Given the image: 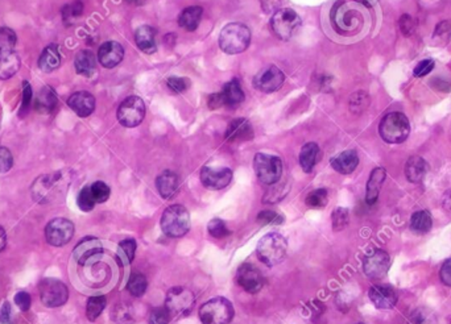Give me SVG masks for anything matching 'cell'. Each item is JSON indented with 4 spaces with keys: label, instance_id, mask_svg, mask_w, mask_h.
Wrapping results in <instances>:
<instances>
[{
    "label": "cell",
    "instance_id": "obj_21",
    "mask_svg": "<svg viewBox=\"0 0 451 324\" xmlns=\"http://www.w3.org/2000/svg\"><path fill=\"white\" fill-rule=\"evenodd\" d=\"M68 105L80 118H87L95 110V98L87 91H78L68 99Z\"/></svg>",
    "mask_w": 451,
    "mask_h": 324
},
{
    "label": "cell",
    "instance_id": "obj_25",
    "mask_svg": "<svg viewBox=\"0 0 451 324\" xmlns=\"http://www.w3.org/2000/svg\"><path fill=\"white\" fill-rule=\"evenodd\" d=\"M330 164L334 171L341 174H351L359 165V155L355 151L350 149L332 157Z\"/></svg>",
    "mask_w": 451,
    "mask_h": 324
},
{
    "label": "cell",
    "instance_id": "obj_40",
    "mask_svg": "<svg viewBox=\"0 0 451 324\" xmlns=\"http://www.w3.org/2000/svg\"><path fill=\"white\" fill-rule=\"evenodd\" d=\"M16 34L7 27H1L0 28V53L3 51H14L15 45H16Z\"/></svg>",
    "mask_w": 451,
    "mask_h": 324
},
{
    "label": "cell",
    "instance_id": "obj_4",
    "mask_svg": "<svg viewBox=\"0 0 451 324\" xmlns=\"http://www.w3.org/2000/svg\"><path fill=\"white\" fill-rule=\"evenodd\" d=\"M379 134L388 144H401L411 134V123L402 112H389L380 121Z\"/></svg>",
    "mask_w": 451,
    "mask_h": 324
},
{
    "label": "cell",
    "instance_id": "obj_34",
    "mask_svg": "<svg viewBox=\"0 0 451 324\" xmlns=\"http://www.w3.org/2000/svg\"><path fill=\"white\" fill-rule=\"evenodd\" d=\"M74 66L80 75L91 77L97 70V60L93 51H81L77 53Z\"/></svg>",
    "mask_w": 451,
    "mask_h": 324
},
{
    "label": "cell",
    "instance_id": "obj_35",
    "mask_svg": "<svg viewBox=\"0 0 451 324\" xmlns=\"http://www.w3.org/2000/svg\"><path fill=\"white\" fill-rule=\"evenodd\" d=\"M409 225H411V229L417 235L428 234L433 225V219H432L430 212L426 210L416 211L411 218Z\"/></svg>",
    "mask_w": 451,
    "mask_h": 324
},
{
    "label": "cell",
    "instance_id": "obj_7",
    "mask_svg": "<svg viewBox=\"0 0 451 324\" xmlns=\"http://www.w3.org/2000/svg\"><path fill=\"white\" fill-rule=\"evenodd\" d=\"M254 169L258 179L264 185L278 184L282 174V161L278 155L258 153L254 158Z\"/></svg>",
    "mask_w": 451,
    "mask_h": 324
},
{
    "label": "cell",
    "instance_id": "obj_5",
    "mask_svg": "<svg viewBox=\"0 0 451 324\" xmlns=\"http://www.w3.org/2000/svg\"><path fill=\"white\" fill-rule=\"evenodd\" d=\"M234 314L232 303L222 297L210 299L199 308L202 324H228L232 321Z\"/></svg>",
    "mask_w": 451,
    "mask_h": 324
},
{
    "label": "cell",
    "instance_id": "obj_48",
    "mask_svg": "<svg viewBox=\"0 0 451 324\" xmlns=\"http://www.w3.org/2000/svg\"><path fill=\"white\" fill-rule=\"evenodd\" d=\"M167 86L174 94H182L189 88L191 81L188 78H182V77H171L167 81Z\"/></svg>",
    "mask_w": 451,
    "mask_h": 324
},
{
    "label": "cell",
    "instance_id": "obj_58",
    "mask_svg": "<svg viewBox=\"0 0 451 324\" xmlns=\"http://www.w3.org/2000/svg\"><path fill=\"white\" fill-rule=\"evenodd\" d=\"M10 306L11 305L8 302H5L1 310H0V323L8 324V322H10V319H11V316H10L11 315V308Z\"/></svg>",
    "mask_w": 451,
    "mask_h": 324
},
{
    "label": "cell",
    "instance_id": "obj_59",
    "mask_svg": "<svg viewBox=\"0 0 451 324\" xmlns=\"http://www.w3.org/2000/svg\"><path fill=\"white\" fill-rule=\"evenodd\" d=\"M5 245H7V235L4 228L0 225V252L5 248Z\"/></svg>",
    "mask_w": 451,
    "mask_h": 324
},
{
    "label": "cell",
    "instance_id": "obj_42",
    "mask_svg": "<svg viewBox=\"0 0 451 324\" xmlns=\"http://www.w3.org/2000/svg\"><path fill=\"white\" fill-rule=\"evenodd\" d=\"M369 105V97L365 91H358L351 95L350 98V110L355 114H359L365 111V108Z\"/></svg>",
    "mask_w": 451,
    "mask_h": 324
},
{
    "label": "cell",
    "instance_id": "obj_54",
    "mask_svg": "<svg viewBox=\"0 0 451 324\" xmlns=\"http://www.w3.org/2000/svg\"><path fill=\"white\" fill-rule=\"evenodd\" d=\"M434 66H435V62H434V60L426 58V60L421 61V62L417 65L416 68H415V70H413V74H415V77H418V78H421V77H425V75H428L429 73H432V70H433Z\"/></svg>",
    "mask_w": 451,
    "mask_h": 324
},
{
    "label": "cell",
    "instance_id": "obj_17",
    "mask_svg": "<svg viewBox=\"0 0 451 324\" xmlns=\"http://www.w3.org/2000/svg\"><path fill=\"white\" fill-rule=\"evenodd\" d=\"M232 171L228 168L205 166L201 171V182L208 190H222L230 185Z\"/></svg>",
    "mask_w": 451,
    "mask_h": 324
},
{
    "label": "cell",
    "instance_id": "obj_12",
    "mask_svg": "<svg viewBox=\"0 0 451 324\" xmlns=\"http://www.w3.org/2000/svg\"><path fill=\"white\" fill-rule=\"evenodd\" d=\"M118 120L125 128H135L145 118V104L139 97L125 98L118 108Z\"/></svg>",
    "mask_w": 451,
    "mask_h": 324
},
{
    "label": "cell",
    "instance_id": "obj_37",
    "mask_svg": "<svg viewBox=\"0 0 451 324\" xmlns=\"http://www.w3.org/2000/svg\"><path fill=\"white\" fill-rule=\"evenodd\" d=\"M136 241L134 239L123 240L118 245V260L122 265H128L132 262L136 252Z\"/></svg>",
    "mask_w": 451,
    "mask_h": 324
},
{
    "label": "cell",
    "instance_id": "obj_20",
    "mask_svg": "<svg viewBox=\"0 0 451 324\" xmlns=\"http://www.w3.org/2000/svg\"><path fill=\"white\" fill-rule=\"evenodd\" d=\"M124 49L117 41H107L101 45L98 51V61L106 68L118 66L123 61Z\"/></svg>",
    "mask_w": 451,
    "mask_h": 324
},
{
    "label": "cell",
    "instance_id": "obj_30",
    "mask_svg": "<svg viewBox=\"0 0 451 324\" xmlns=\"http://www.w3.org/2000/svg\"><path fill=\"white\" fill-rule=\"evenodd\" d=\"M202 15L204 8L201 5H191L180 14L178 25L188 32H194L202 20Z\"/></svg>",
    "mask_w": 451,
    "mask_h": 324
},
{
    "label": "cell",
    "instance_id": "obj_43",
    "mask_svg": "<svg viewBox=\"0 0 451 324\" xmlns=\"http://www.w3.org/2000/svg\"><path fill=\"white\" fill-rule=\"evenodd\" d=\"M32 97H34L32 86L29 85L27 81H24L23 82V102L19 110V118L24 119L28 115V112L31 110V104H32Z\"/></svg>",
    "mask_w": 451,
    "mask_h": 324
},
{
    "label": "cell",
    "instance_id": "obj_61",
    "mask_svg": "<svg viewBox=\"0 0 451 324\" xmlns=\"http://www.w3.org/2000/svg\"><path fill=\"white\" fill-rule=\"evenodd\" d=\"M130 1H140V0H130Z\"/></svg>",
    "mask_w": 451,
    "mask_h": 324
},
{
    "label": "cell",
    "instance_id": "obj_15",
    "mask_svg": "<svg viewBox=\"0 0 451 324\" xmlns=\"http://www.w3.org/2000/svg\"><path fill=\"white\" fill-rule=\"evenodd\" d=\"M391 266V258L389 255L382 251L376 249L371 253H368L363 260V271L365 275L371 279H380L385 274L388 273Z\"/></svg>",
    "mask_w": 451,
    "mask_h": 324
},
{
    "label": "cell",
    "instance_id": "obj_45",
    "mask_svg": "<svg viewBox=\"0 0 451 324\" xmlns=\"http://www.w3.org/2000/svg\"><path fill=\"white\" fill-rule=\"evenodd\" d=\"M112 318L118 324H134V314L132 310L124 305H118L112 311Z\"/></svg>",
    "mask_w": 451,
    "mask_h": 324
},
{
    "label": "cell",
    "instance_id": "obj_50",
    "mask_svg": "<svg viewBox=\"0 0 451 324\" xmlns=\"http://www.w3.org/2000/svg\"><path fill=\"white\" fill-rule=\"evenodd\" d=\"M82 12H84V4L80 0H74L73 3L66 4L62 8V16H64L65 20H68V18H77V17L82 15Z\"/></svg>",
    "mask_w": 451,
    "mask_h": 324
},
{
    "label": "cell",
    "instance_id": "obj_23",
    "mask_svg": "<svg viewBox=\"0 0 451 324\" xmlns=\"http://www.w3.org/2000/svg\"><path fill=\"white\" fill-rule=\"evenodd\" d=\"M252 137H254V129L249 121L243 118L232 120L226 129V140L230 142L248 141Z\"/></svg>",
    "mask_w": 451,
    "mask_h": 324
},
{
    "label": "cell",
    "instance_id": "obj_51",
    "mask_svg": "<svg viewBox=\"0 0 451 324\" xmlns=\"http://www.w3.org/2000/svg\"><path fill=\"white\" fill-rule=\"evenodd\" d=\"M171 319L172 316L165 306L154 308L149 315V324H168L171 322Z\"/></svg>",
    "mask_w": 451,
    "mask_h": 324
},
{
    "label": "cell",
    "instance_id": "obj_9",
    "mask_svg": "<svg viewBox=\"0 0 451 324\" xmlns=\"http://www.w3.org/2000/svg\"><path fill=\"white\" fill-rule=\"evenodd\" d=\"M244 92L238 79H231L226 84L222 91L211 94L208 97V105L210 110H218L222 107L238 108L244 102Z\"/></svg>",
    "mask_w": 451,
    "mask_h": 324
},
{
    "label": "cell",
    "instance_id": "obj_2",
    "mask_svg": "<svg viewBox=\"0 0 451 324\" xmlns=\"http://www.w3.org/2000/svg\"><path fill=\"white\" fill-rule=\"evenodd\" d=\"M256 253L263 264H265L267 266H275L282 262L287 257L288 241L282 235L276 232L268 234L263 236L258 242Z\"/></svg>",
    "mask_w": 451,
    "mask_h": 324
},
{
    "label": "cell",
    "instance_id": "obj_14",
    "mask_svg": "<svg viewBox=\"0 0 451 324\" xmlns=\"http://www.w3.org/2000/svg\"><path fill=\"white\" fill-rule=\"evenodd\" d=\"M74 236V224L65 218H56L47 224L45 238L53 247L66 245Z\"/></svg>",
    "mask_w": 451,
    "mask_h": 324
},
{
    "label": "cell",
    "instance_id": "obj_52",
    "mask_svg": "<svg viewBox=\"0 0 451 324\" xmlns=\"http://www.w3.org/2000/svg\"><path fill=\"white\" fill-rule=\"evenodd\" d=\"M400 29L405 36H412L416 31V21L411 15H402L400 17Z\"/></svg>",
    "mask_w": 451,
    "mask_h": 324
},
{
    "label": "cell",
    "instance_id": "obj_26",
    "mask_svg": "<svg viewBox=\"0 0 451 324\" xmlns=\"http://www.w3.org/2000/svg\"><path fill=\"white\" fill-rule=\"evenodd\" d=\"M385 177H387V173L382 168H375L374 171H371L369 179L367 182V188H365V202L368 205L376 203L382 184L385 181Z\"/></svg>",
    "mask_w": 451,
    "mask_h": 324
},
{
    "label": "cell",
    "instance_id": "obj_11",
    "mask_svg": "<svg viewBox=\"0 0 451 324\" xmlns=\"http://www.w3.org/2000/svg\"><path fill=\"white\" fill-rule=\"evenodd\" d=\"M40 299L47 308H60L68 302L69 290L66 285L57 278H45L40 284Z\"/></svg>",
    "mask_w": 451,
    "mask_h": 324
},
{
    "label": "cell",
    "instance_id": "obj_57",
    "mask_svg": "<svg viewBox=\"0 0 451 324\" xmlns=\"http://www.w3.org/2000/svg\"><path fill=\"white\" fill-rule=\"evenodd\" d=\"M439 278L443 285L451 288V258L446 260L439 271Z\"/></svg>",
    "mask_w": 451,
    "mask_h": 324
},
{
    "label": "cell",
    "instance_id": "obj_31",
    "mask_svg": "<svg viewBox=\"0 0 451 324\" xmlns=\"http://www.w3.org/2000/svg\"><path fill=\"white\" fill-rule=\"evenodd\" d=\"M300 165L305 173H310L321 160V149L315 142H306L300 152Z\"/></svg>",
    "mask_w": 451,
    "mask_h": 324
},
{
    "label": "cell",
    "instance_id": "obj_32",
    "mask_svg": "<svg viewBox=\"0 0 451 324\" xmlns=\"http://www.w3.org/2000/svg\"><path fill=\"white\" fill-rule=\"evenodd\" d=\"M21 61L18 53L14 51L0 53V79L12 78L20 68Z\"/></svg>",
    "mask_w": 451,
    "mask_h": 324
},
{
    "label": "cell",
    "instance_id": "obj_13",
    "mask_svg": "<svg viewBox=\"0 0 451 324\" xmlns=\"http://www.w3.org/2000/svg\"><path fill=\"white\" fill-rule=\"evenodd\" d=\"M285 82L284 73L275 65L261 68L254 77V87L264 94H272L280 90Z\"/></svg>",
    "mask_w": 451,
    "mask_h": 324
},
{
    "label": "cell",
    "instance_id": "obj_39",
    "mask_svg": "<svg viewBox=\"0 0 451 324\" xmlns=\"http://www.w3.org/2000/svg\"><path fill=\"white\" fill-rule=\"evenodd\" d=\"M305 202L310 208H324L329 202V192L326 188H317L308 194Z\"/></svg>",
    "mask_w": 451,
    "mask_h": 324
},
{
    "label": "cell",
    "instance_id": "obj_53",
    "mask_svg": "<svg viewBox=\"0 0 451 324\" xmlns=\"http://www.w3.org/2000/svg\"><path fill=\"white\" fill-rule=\"evenodd\" d=\"M14 165V158H12V153L4 148L0 147V173H7L11 171Z\"/></svg>",
    "mask_w": 451,
    "mask_h": 324
},
{
    "label": "cell",
    "instance_id": "obj_10",
    "mask_svg": "<svg viewBox=\"0 0 451 324\" xmlns=\"http://www.w3.org/2000/svg\"><path fill=\"white\" fill-rule=\"evenodd\" d=\"M194 302L195 297L191 289L184 286H175L167 294L165 308L169 311L172 318H182L191 314Z\"/></svg>",
    "mask_w": 451,
    "mask_h": 324
},
{
    "label": "cell",
    "instance_id": "obj_1",
    "mask_svg": "<svg viewBox=\"0 0 451 324\" xmlns=\"http://www.w3.org/2000/svg\"><path fill=\"white\" fill-rule=\"evenodd\" d=\"M251 42V32L242 23H230L219 34V48L227 54H241Z\"/></svg>",
    "mask_w": 451,
    "mask_h": 324
},
{
    "label": "cell",
    "instance_id": "obj_47",
    "mask_svg": "<svg viewBox=\"0 0 451 324\" xmlns=\"http://www.w3.org/2000/svg\"><path fill=\"white\" fill-rule=\"evenodd\" d=\"M208 234L215 239H223L228 235V228L222 219H212L208 225Z\"/></svg>",
    "mask_w": 451,
    "mask_h": 324
},
{
    "label": "cell",
    "instance_id": "obj_29",
    "mask_svg": "<svg viewBox=\"0 0 451 324\" xmlns=\"http://www.w3.org/2000/svg\"><path fill=\"white\" fill-rule=\"evenodd\" d=\"M428 173V162L419 157V155H412L408 158L405 164V175L406 179L412 184L421 182Z\"/></svg>",
    "mask_w": 451,
    "mask_h": 324
},
{
    "label": "cell",
    "instance_id": "obj_6",
    "mask_svg": "<svg viewBox=\"0 0 451 324\" xmlns=\"http://www.w3.org/2000/svg\"><path fill=\"white\" fill-rule=\"evenodd\" d=\"M331 20L335 29H338L341 34H354L363 25L362 14L355 8H351L345 1L335 4L331 12Z\"/></svg>",
    "mask_w": 451,
    "mask_h": 324
},
{
    "label": "cell",
    "instance_id": "obj_22",
    "mask_svg": "<svg viewBox=\"0 0 451 324\" xmlns=\"http://www.w3.org/2000/svg\"><path fill=\"white\" fill-rule=\"evenodd\" d=\"M61 177L60 174H52V175H42L40 177L32 188L34 198L38 203L49 202L52 198L53 188L57 186Z\"/></svg>",
    "mask_w": 451,
    "mask_h": 324
},
{
    "label": "cell",
    "instance_id": "obj_41",
    "mask_svg": "<svg viewBox=\"0 0 451 324\" xmlns=\"http://www.w3.org/2000/svg\"><path fill=\"white\" fill-rule=\"evenodd\" d=\"M331 222H332V229L335 232L345 229L350 222V214H348V208H343V207L335 208L331 215Z\"/></svg>",
    "mask_w": 451,
    "mask_h": 324
},
{
    "label": "cell",
    "instance_id": "obj_46",
    "mask_svg": "<svg viewBox=\"0 0 451 324\" xmlns=\"http://www.w3.org/2000/svg\"><path fill=\"white\" fill-rule=\"evenodd\" d=\"M90 188H91V194L97 203H104L106 201H108V198L111 195V190L102 181L94 182Z\"/></svg>",
    "mask_w": 451,
    "mask_h": 324
},
{
    "label": "cell",
    "instance_id": "obj_28",
    "mask_svg": "<svg viewBox=\"0 0 451 324\" xmlns=\"http://www.w3.org/2000/svg\"><path fill=\"white\" fill-rule=\"evenodd\" d=\"M135 42L140 51L152 54L157 49L156 32L149 25H141L135 32Z\"/></svg>",
    "mask_w": 451,
    "mask_h": 324
},
{
    "label": "cell",
    "instance_id": "obj_33",
    "mask_svg": "<svg viewBox=\"0 0 451 324\" xmlns=\"http://www.w3.org/2000/svg\"><path fill=\"white\" fill-rule=\"evenodd\" d=\"M61 65V54L57 45H49L41 53L38 58V68L44 73H52Z\"/></svg>",
    "mask_w": 451,
    "mask_h": 324
},
{
    "label": "cell",
    "instance_id": "obj_44",
    "mask_svg": "<svg viewBox=\"0 0 451 324\" xmlns=\"http://www.w3.org/2000/svg\"><path fill=\"white\" fill-rule=\"evenodd\" d=\"M77 205L84 212H90L95 207L97 202L91 194L90 186H86L80 191L78 198H77Z\"/></svg>",
    "mask_w": 451,
    "mask_h": 324
},
{
    "label": "cell",
    "instance_id": "obj_3",
    "mask_svg": "<svg viewBox=\"0 0 451 324\" xmlns=\"http://www.w3.org/2000/svg\"><path fill=\"white\" fill-rule=\"evenodd\" d=\"M161 229L169 238H181L191 229V214L182 205H169L161 216Z\"/></svg>",
    "mask_w": 451,
    "mask_h": 324
},
{
    "label": "cell",
    "instance_id": "obj_8",
    "mask_svg": "<svg viewBox=\"0 0 451 324\" xmlns=\"http://www.w3.org/2000/svg\"><path fill=\"white\" fill-rule=\"evenodd\" d=\"M300 25L301 17L292 8H281L271 17V29L282 41L291 40Z\"/></svg>",
    "mask_w": 451,
    "mask_h": 324
},
{
    "label": "cell",
    "instance_id": "obj_27",
    "mask_svg": "<svg viewBox=\"0 0 451 324\" xmlns=\"http://www.w3.org/2000/svg\"><path fill=\"white\" fill-rule=\"evenodd\" d=\"M57 103H58V98H57V94L53 90V87L44 86L36 97V111L38 114H44V115L52 114L57 107Z\"/></svg>",
    "mask_w": 451,
    "mask_h": 324
},
{
    "label": "cell",
    "instance_id": "obj_49",
    "mask_svg": "<svg viewBox=\"0 0 451 324\" xmlns=\"http://www.w3.org/2000/svg\"><path fill=\"white\" fill-rule=\"evenodd\" d=\"M256 219H258V222L264 224V225H278V224L284 222V218L280 214L275 212V211H271V210L261 211Z\"/></svg>",
    "mask_w": 451,
    "mask_h": 324
},
{
    "label": "cell",
    "instance_id": "obj_36",
    "mask_svg": "<svg viewBox=\"0 0 451 324\" xmlns=\"http://www.w3.org/2000/svg\"><path fill=\"white\" fill-rule=\"evenodd\" d=\"M106 305H107V301H106V297H103V295H97V297L88 298L86 303L87 319L90 322L97 321L98 316L103 312Z\"/></svg>",
    "mask_w": 451,
    "mask_h": 324
},
{
    "label": "cell",
    "instance_id": "obj_55",
    "mask_svg": "<svg viewBox=\"0 0 451 324\" xmlns=\"http://www.w3.org/2000/svg\"><path fill=\"white\" fill-rule=\"evenodd\" d=\"M451 36V24L449 21H442L437 25L435 32H434V40H446L449 41Z\"/></svg>",
    "mask_w": 451,
    "mask_h": 324
},
{
    "label": "cell",
    "instance_id": "obj_16",
    "mask_svg": "<svg viewBox=\"0 0 451 324\" xmlns=\"http://www.w3.org/2000/svg\"><path fill=\"white\" fill-rule=\"evenodd\" d=\"M236 282L247 292L256 294L263 289L264 278L256 266L251 264H243L236 272Z\"/></svg>",
    "mask_w": 451,
    "mask_h": 324
},
{
    "label": "cell",
    "instance_id": "obj_56",
    "mask_svg": "<svg viewBox=\"0 0 451 324\" xmlns=\"http://www.w3.org/2000/svg\"><path fill=\"white\" fill-rule=\"evenodd\" d=\"M14 301H15L16 306L20 308V311H24V312H27L31 308V305H32V298L25 291H19V292H16Z\"/></svg>",
    "mask_w": 451,
    "mask_h": 324
},
{
    "label": "cell",
    "instance_id": "obj_19",
    "mask_svg": "<svg viewBox=\"0 0 451 324\" xmlns=\"http://www.w3.org/2000/svg\"><path fill=\"white\" fill-rule=\"evenodd\" d=\"M371 302L380 310H391L398 303V292L388 285H375L369 289Z\"/></svg>",
    "mask_w": 451,
    "mask_h": 324
},
{
    "label": "cell",
    "instance_id": "obj_38",
    "mask_svg": "<svg viewBox=\"0 0 451 324\" xmlns=\"http://www.w3.org/2000/svg\"><path fill=\"white\" fill-rule=\"evenodd\" d=\"M147 288H148V281L144 277V274L139 273V272L131 274L128 284H127V290L131 295L141 297V295H144Z\"/></svg>",
    "mask_w": 451,
    "mask_h": 324
},
{
    "label": "cell",
    "instance_id": "obj_60",
    "mask_svg": "<svg viewBox=\"0 0 451 324\" xmlns=\"http://www.w3.org/2000/svg\"><path fill=\"white\" fill-rule=\"evenodd\" d=\"M355 1H358L359 4H362V5H365V7L371 8V7H374L379 0H355Z\"/></svg>",
    "mask_w": 451,
    "mask_h": 324
},
{
    "label": "cell",
    "instance_id": "obj_24",
    "mask_svg": "<svg viewBox=\"0 0 451 324\" xmlns=\"http://www.w3.org/2000/svg\"><path fill=\"white\" fill-rule=\"evenodd\" d=\"M156 188L164 199H172L178 192L180 178L174 171H162L156 178Z\"/></svg>",
    "mask_w": 451,
    "mask_h": 324
},
{
    "label": "cell",
    "instance_id": "obj_18",
    "mask_svg": "<svg viewBox=\"0 0 451 324\" xmlns=\"http://www.w3.org/2000/svg\"><path fill=\"white\" fill-rule=\"evenodd\" d=\"M102 252H103V245L101 240L97 238H85L75 245L73 256L80 265H86L90 260L99 256Z\"/></svg>",
    "mask_w": 451,
    "mask_h": 324
}]
</instances>
